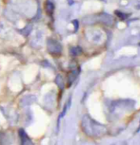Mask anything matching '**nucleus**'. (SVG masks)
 I'll return each instance as SVG.
<instances>
[{"label":"nucleus","mask_w":140,"mask_h":145,"mask_svg":"<svg viewBox=\"0 0 140 145\" xmlns=\"http://www.w3.org/2000/svg\"><path fill=\"white\" fill-rule=\"evenodd\" d=\"M19 136L21 139V145H34L32 140L28 137V135L25 133V131L23 129L19 130Z\"/></svg>","instance_id":"obj_1"}]
</instances>
